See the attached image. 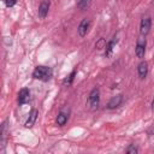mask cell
<instances>
[{"mask_svg":"<svg viewBox=\"0 0 154 154\" xmlns=\"http://www.w3.org/2000/svg\"><path fill=\"white\" fill-rule=\"evenodd\" d=\"M52 76H53V70L48 66L38 65L32 71V77L35 79H38V81H42V82H48L52 78Z\"/></svg>","mask_w":154,"mask_h":154,"instance_id":"1","label":"cell"},{"mask_svg":"<svg viewBox=\"0 0 154 154\" xmlns=\"http://www.w3.org/2000/svg\"><path fill=\"white\" fill-rule=\"evenodd\" d=\"M99 105H100V90L99 88H94L89 96H88V106H89V109L90 111H95L99 108Z\"/></svg>","mask_w":154,"mask_h":154,"instance_id":"2","label":"cell"},{"mask_svg":"<svg viewBox=\"0 0 154 154\" xmlns=\"http://www.w3.org/2000/svg\"><path fill=\"white\" fill-rule=\"evenodd\" d=\"M146 46H147V41L144 37H140L136 42V47H135V52H136V55L137 58L142 59L144 57V53H146Z\"/></svg>","mask_w":154,"mask_h":154,"instance_id":"3","label":"cell"},{"mask_svg":"<svg viewBox=\"0 0 154 154\" xmlns=\"http://www.w3.org/2000/svg\"><path fill=\"white\" fill-rule=\"evenodd\" d=\"M150 26H152V19L150 17H143L140 24V32L142 36H146L149 34L150 31Z\"/></svg>","mask_w":154,"mask_h":154,"instance_id":"4","label":"cell"},{"mask_svg":"<svg viewBox=\"0 0 154 154\" xmlns=\"http://www.w3.org/2000/svg\"><path fill=\"white\" fill-rule=\"evenodd\" d=\"M89 28H90V20H89V19H87V18H84V19H83V20L79 23L78 29H77V31H78L79 36L84 37V36L88 34Z\"/></svg>","mask_w":154,"mask_h":154,"instance_id":"5","label":"cell"},{"mask_svg":"<svg viewBox=\"0 0 154 154\" xmlns=\"http://www.w3.org/2000/svg\"><path fill=\"white\" fill-rule=\"evenodd\" d=\"M30 100V90L28 88H23L18 93V103L24 105Z\"/></svg>","mask_w":154,"mask_h":154,"instance_id":"6","label":"cell"},{"mask_svg":"<svg viewBox=\"0 0 154 154\" xmlns=\"http://www.w3.org/2000/svg\"><path fill=\"white\" fill-rule=\"evenodd\" d=\"M37 116H38L37 109H31V112L29 113V116H28V118H26V120H25V123H24V126L28 128V129L32 128V125L35 124V122H36V119H37Z\"/></svg>","mask_w":154,"mask_h":154,"instance_id":"7","label":"cell"},{"mask_svg":"<svg viewBox=\"0 0 154 154\" xmlns=\"http://www.w3.org/2000/svg\"><path fill=\"white\" fill-rule=\"evenodd\" d=\"M49 5H51V2H49L48 0H45V1H42V2L40 4V6H38V11H37L40 18H42V19L46 18V16L48 14Z\"/></svg>","mask_w":154,"mask_h":154,"instance_id":"8","label":"cell"},{"mask_svg":"<svg viewBox=\"0 0 154 154\" xmlns=\"http://www.w3.org/2000/svg\"><path fill=\"white\" fill-rule=\"evenodd\" d=\"M122 102H123V95H116V96L111 97V100L108 101L107 108L108 109H114V108L119 107Z\"/></svg>","mask_w":154,"mask_h":154,"instance_id":"9","label":"cell"},{"mask_svg":"<svg viewBox=\"0 0 154 154\" xmlns=\"http://www.w3.org/2000/svg\"><path fill=\"white\" fill-rule=\"evenodd\" d=\"M137 71H138V76H140V78H146L147 77V73H148V64H147V61H144V60H142L140 64H138V66H137Z\"/></svg>","mask_w":154,"mask_h":154,"instance_id":"10","label":"cell"},{"mask_svg":"<svg viewBox=\"0 0 154 154\" xmlns=\"http://www.w3.org/2000/svg\"><path fill=\"white\" fill-rule=\"evenodd\" d=\"M67 120H69V111L65 112L64 109H61V111L59 112L58 117H57V124H58L59 126H64V125L67 123Z\"/></svg>","mask_w":154,"mask_h":154,"instance_id":"11","label":"cell"},{"mask_svg":"<svg viewBox=\"0 0 154 154\" xmlns=\"http://www.w3.org/2000/svg\"><path fill=\"white\" fill-rule=\"evenodd\" d=\"M116 43H117V37L114 36L107 45H106V51H105V57H109L111 54H112V52H113V48H114V46H116Z\"/></svg>","mask_w":154,"mask_h":154,"instance_id":"12","label":"cell"},{"mask_svg":"<svg viewBox=\"0 0 154 154\" xmlns=\"http://www.w3.org/2000/svg\"><path fill=\"white\" fill-rule=\"evenodd\" d=\"M75 76H76V70H73L65 79H64V82H63V84L64 85H70L71 83H72V81H73V78H75Z\"/></svg>","mask_w":154,"mask_h":154,"instance_id":"13","label":"cell"},{"mask_svg":"<svg viewBox=\"0 0 154 154\" xmlns=\"http://www.w3.org/2000/svg\"><path fill=\"white\" fill-rule=\"evenodd\" d=\"M90 2H91V0H79L78 4H77V7L79 10H85L90 5Z\"/></svg>","mask_w":154,"mask_h":154,"instance_id":"14","label":"cell"},{"mask_svg":"<svg viewBox=\"0 0 154 154\" xmlns=\"http://www.w3.org/2000/svg\"><path fill=\"white\" fill-rule=\"evenodd\" d=\"M95 47L97 49H102V48H106V40L103 37H100L99 41L95 43Z\"/></svg>","mask_w":154,"mask_h":154,"instance_id":"15","label":"cell"},{"mask_svg":"<svg viewBox=\"0 0 154 154\" xmlns=\"http://www.w3.org/2000/svg\"><path fill=\"white\" fill-rule=\"evenodd\" d=\"M126 153L128 154H135V153H138V149H137V147L135 144H130L128 147V149H126Z\"/></svg>","mask_w":154,"mask_h":154,"instance_id":"16","label":"cell"},{"mask_svg":"<svg viewBox=\"0 0 154 154\" xmlns=\"http://www.w3.org/2000/svg\"><path fill=\"white\" fill-rule=\"evenodd\" d=\"M17 4V0H5V5L7 6V7H12V6H14Z\"/></svg>","mask_w":154,"mask_h":154,"instance_id":"17","label":"cell"},{"mask_svg":"<svg viewBox=\"0 0 154 154\" xmlns=\"http://www.w3.org/2000/svg\"><path fill=\"white\" fill-rule=\"evenodd\" d=\"M152 111L154 112V97H153V101H152Z\"/></svg>","mask_w":154,"mask_h":154,"instance_id":"18","label":"cell"}]
</instances>
